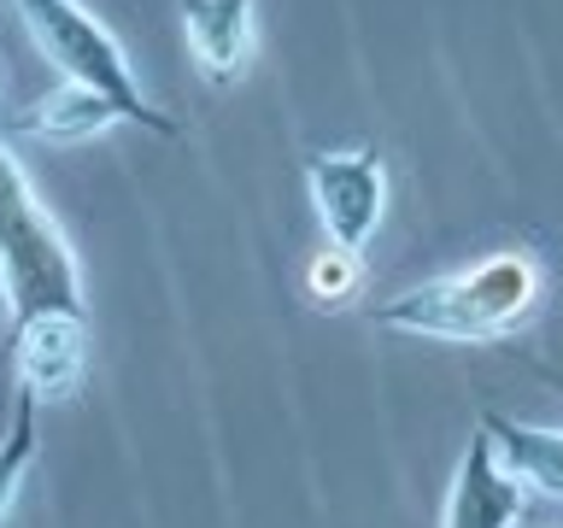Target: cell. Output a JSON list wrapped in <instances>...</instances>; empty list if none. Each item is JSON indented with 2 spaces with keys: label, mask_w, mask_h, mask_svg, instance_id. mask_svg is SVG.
Returning <instances> with one entry per match:
<instances>
[{
  "label": "cell",
  "mask_w": 563,
  "mask_h": 528,
  "mask_svg": "<svg viewBox=\"0 0 563 528\" xmlns=\"http://www.w3.org/2000/svg\"><path fill=\"white\" fill-rule=\"evenodd\" d=\"M306 183H311V206L317 223L334 246H358L376 235L382 211H387V165L369 147H346V153H311L306 158Z\"/></svg>",
  "instance_id": "cell-4"
},
{
  "label": "cell",
  "mask_w": 563,
  "mask_h": 528,
  "mask_svg": "<svg viewBox=\"0 0 563 528\" xmlns=\"http://www.w3.org/2000/svg\"><path fill=\"white\" fill-rule=\"evenodd\" d=\"M364 288V258L352 253V246H317L311 264H306V294H311V306H323V311H341L352 306Z\"/></svg>",
  "instance_id": "cell-11"
},
{
  "label": "cell",
  "mask_w": 563,
  "mask_h": 528,
  "mask_svg": "<svg viewBox=\"0 0 563 528\" xmlns=\"http://www.w3.org/2000/svg\"><path fill=\"white\" fill-rule=\"evenodd\" d=\"M35 399L30 387H18L12 394V422H7V435H0V517L12 510V499H18V482L30 475V464H35V447H42V435H35Z\"/></svg>",
  "instance_id": "cell-10"
},
{
  "label": "cell",
  "mask_w": 563,
  "mask_h": 528,
  "mask_svg": "<svg viewBox=\"0 0 563 528\" xmlns=\"http://www.w3.org/2000/svg\"><path fill=\"white\" fill-rule=\"evenodd\" d=\"M482 429L493 440V458H499L522 487L545 493V499H563V429H534V422H517V417H499V411H487Z\"/></svg>",
  "instance_id": "cell-8"
},
{
  "label": "cell",
  "mask_w": 563,
  "mask_h": 528,
  "mask_svg": "<svg viewBox=\"0 0 563 528\" xmlns=\"http://www.w3.org/2000/svg\"><path fill=\"white\" fill-rule=\"evenodd\" d=\"M517 517H522V482L493 458L487 429H475L464 458H457L440 528H517Z\"/></svg>",
  "instance_id": "cell-5"
},
{
  "label": "cell",
  "mask_w": 563,
  "mask_h": 528,
  "mask_svg": "<svg viewBox=\"0 0 563 528\" xmlns=\"http://www.w3.org/2000/svg\"><path fill=\"white\" fill-rule=\"evenodd\" d=\"M123 123V106L106 100L100 88H82V82H59L47 100H35L30 112V130L35 135H53V141H82V135H100Z\"/></svg>",
  "instance_id": "cell-9"
},
{
  "label": "cell",
  "mask_w": 563,
  "mask_h": 528,
  "mask_svg": "<svg viewBox=\"0 0 563 528\" xmlns=\"http://www.w3.org/2000/svg\"><path fill=\"white\" fill-rule=\"evenodd\" d=\"M0 294H7L12 329L35 323V317H88L77 253H70L59 218L35 200L7 141H0Z\"/></svg>",
  "instance_id": "cell-2"
},
{
  "label": "cell",
  "mask_w": 563,
  "mask_h": 528,
  "mask_svg": "<svg viewBox=\"0 0 563 528\" xmlns=\"http://www.w3.org/2000/svg\"><path fill=\"white\" fill-rule=\"evenodd\" d=\"M82 364H88V317H35V323L12 329L18 387H30L35 399L77 387Z\"/></svg>",
  "instance_id": "cell-6"
},
{
  "label": "cell",
  "mask_w": 563,
  "mask_h": 528,
  "mask_svg": "<svg viewBox=\"0 0 563 528\" xmlns=\"http://www.w3.org/2000/svg\"><path fill=\"white\" fill-rule=\"evenodd\" d=\"M12 12L24 18L30 42L47 53L53 65H59L65 82H82V88H100L106 100L123 106V123H135V130H153V135H183V123L170 112H158V106L141 95L130 59H123L118 35L100 24L95 12L82 7V0H12Z\"/></svg>",
  "instance_id": "cell-3"
},
{
  "label": "cell",
  "mask_w": 563,
  "mask_h": 528,
  "mask_svg": "<svg viewBox=\"0 0 563 528\" xmlns=\"http://www.w3.org/2000/svg\"><path fill=\"white\" fill-rule=\"evenodd\" d=\"M540 306V264L534 253L510 246L493 253L470 271H452L440 282H422L411 294H394L376 306V323L411 341H505L510 329H522Z\"/></svg>",
  "instance_id": "cell-1"
},
{
  "label": "cell",
  "mask_w": 563,
  "mask_h": 528,
  "mask_svg": "<svg viewBox=\"0 0 563 528\" xmlns=\"http://www.w3.org/2000/svg\"><path fill=\"white\" fill-rule=\"evenodd\" d=\"M183 7V30L200 70L218 88H229L246 70V53H253V7L258 0H176Z\"/></svg>",
  "instance_id": "cell-7"
}]
</instances>
